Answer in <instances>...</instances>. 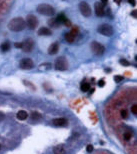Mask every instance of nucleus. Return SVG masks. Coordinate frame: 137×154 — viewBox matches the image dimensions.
<instances>
[{
    "mask_svg": "<svg viewBox=\"0 0 137 154\" xmlns=\"http://www.w3.org/2000/svg\"><path fill=\"white\" fill-rule=\"evenodd\" d=\"M25 25H26V22L24 21V19L22 17H14L8 22L7 27L11 31L19 32V31H22L25 28Z\"/></svg>",
    "mask_w": 137,
    "mask_h": 154,
    "instance_id": "obj_1",
    "label": "nucleus"
},
{
    "mask_svg": "<svg viewBox=\"0 0 137 154\" xmlns=\"http://www.w3.org/2000/svg\"><path fill=\"white\" fill-rule=\"evenodd\" d=\"M37 12L45 16H53L55 14V10L49 4H40L37 6Z\"/></svg>",
    "mask_w": 137,
    "mask_h": 154,
    "instance_id": "obj_2",
    "label": "nucleus"
},
{
    "mask_svg": "<svg viewBox=\"0 0 137 154\" xmlns=\"http://www.w3.org/2000/svg\"><path fill=\"white\" fill-rule=\"evenodd\" d=\"M91 50L94 54L97 55V56H101V55H103L105 52V47L102 45V44H100L99 42L93 41L91 43Z\"/></svg>",
    "mask_w": 137,
    "mask_h": 154,
    "instance_id": "obj_3",
    "label": "nucleus"
},
{
    "mask_svg": "<svg viewBox=\"0 0 137 154\" xmlns=\"http://www.w3.org/2000/svg\"><path fill=\"white\" fill-rule=\"evenodd\" d=\"M97 31L100 33V34L104 35V36H112L113 33H114V30L112 28L111 25L109 24H102L98 27Z\"/></svg>",
    "mask_w": 137,
    "mask_h": 154,
    "instance_id": "obj_4",
    "label": "nucleus"
},
{
    "mask_svg": "<svg viewBox=\"0 0 137 154\" xmlns=\"http://www.w3.org/2000/svg\"><path fill=\"white\" fill-rule=\"evenodd\" d=\"M68 68V62L65 57H58L55 61V69L59 71H64Z\"/></svg>",
    "mask_w": 137,
    "mask_h": 154,
    "instance_id": "obj_5",
    "label": "nucleus"
},
{
    "mask_svg": "<svg viewBox=\"0 0 137 154\" xmlns=\"http://www.w3.org/2000/svg\"><path fill=\"white\" fill-rule=\"evenodd\" d=\"M79 10L84 17H89L91 15V8L89 4L85 1H81L79 3Z\"/></svg>",
    "mask_w": 137,
    "mask_h": 154,
    "instance_id": "obj_6",
    "label": "nucleus"
},
{
    "mask_svg": "<svg viewBox=\"0 0 137 154\" xmlns=\"http://www.w3.org/2000/svg\"><path fill=\"white\" fill-rule=\"evenodd\" d=\"M34 47V41L32 39H26L24 40L22 43H21V49H22L24 52H30Z\"/></svg>",
    "mask_w": 137,
    "mask_h": 154,
    "instance_id": "obj_7",
    "label": "nucleus"
},
{
    "mask_svg": "<svg viewBox=\"0 0 137 154\" xmlns=\"http://www.w3.org/2000/svg\"><path fill=\"white\" fill-rule=\"evenodd\" d=\"M33 66H34V63L30 58H24V59H22L20 61V67L22 69L28 70V69L33 68Z\"/></svg>",
    "mask_w": 137,
    "mask_h": 154,
    "instance_id": "obj_8",
    "label": "nucleus"
},
{
    "mask_svg": "<svg viewBox=\"0 0 137 154\" xmlns=\"http://www.w3.org/2000/svg\"><path fill=\"white\" fill-rule=\"evenodd\" d=\"M55 21H56L57 24H64V25H66L67 27H70V26H71L70 21L66 18V16H65L64 14H62V13H60V14L57 16V18L55 19Z\"/></svg>",
    "mask_w": 137,
    "mask_h": 154,
    "instance_id": "obj_9",
    "label": "nucleus"
},
{
    "mask_svg": "<svg viewBox=\"0 0 137 154\" xmlns=\"http://www.w3.org/2000/svg\"><path fill=\"white\" fill-rule=\"evenodd\" d=\"M37 24H38V20L34 15H28L27 16V25L30 29L36 28Z\"/></svg>",
    "mask_w": 137,
    "mask_h": 154,
    "instance_id": "obj_10",
    "label": "nucleus"
},
{
    "mask_svg": "<svg viewBox=\"0 0 137 154\" xmlns=\"http://www.w3.org/2000/svg\"><path fill=\"white\" fill-rule=\"evenodd\" d=\"M94 9H95V14L99 17H102L104 15V7L100 2H96L94 4Z\"/></svg>",
    "mask_w": 137,
    "mask_h": 154,
    "instance_id": "obj_11",
    "label": "nucleus"
},
{
    "mask_svg": "<svg viewBox=\"0 0 137 154\" xmlns=\"http://www.w3.org/2000/svg\"><path fill=\"white\" fill-rule=\"evenodd\" d=\"M58 49H59L58 43H52L51 45L49 46V48H48V53L50 55H55L58 52Z\"/></svg>",
    "mask_w": 137,
    "mask_h": 154,
    "instance_id": "obj_12",
    "label": "nucleus"
},
{
    "mask_svg": "<svg viewBox=\"0 0 137 154\" xmlns=\"http://www.w3.org/2000/svg\"><path fill=\"white\" fill-rule=\"evenodd\" d=\"M53 124L55 125V126H59V127H61V126H64V125H66L67 124V120L65 119V118H55L54 120H53Z\"/></svg>",
    "mask_w": 137,
    "mask_h": 154,
    "instance_id": "obj_13",
    "label": "nucleus"
},
{
    "mask_svg": "<svg viewBox=\"0 0 137 154\" xmlns=\"http://www.w3.org/2000/svg\"><path fill=\"white\" fill-rule=\"evenodd\" d=\"M53 153H54V154H65L64 145H62V144L56 145V146L53 148Z\"/></svg>",
    "mask_w": 137,
    "mask_h": 154,
    "instance_id": "obj_14",
    "label": "nucleus"
},
{
    "mask_svg": "<svg viewBox=\"0 0 137 154\" xmlns=\"http://www.w3.org/2000/svg\"><path fill=\"white\" fill-rule=\"evenodd\" d=\"M38 34L39 35H42V36H47V35H51L52 32L50 29H48L47 27H41L39 30H38Z\"/></svg>",
    "mask_w": 137,
    "mask_h": 154,
    "instance_id": "obj_15",
    "label": "nucleus"
},
{
    "mask_svg": "<svg viewBox=\"0 0 137 154\" xmlns=\"http://www.w3.org/2000/svg\"><path fill=\"white\" fill-rule=\"evenodd\" d=\"M16 117H17V119H18V120L23 121V120H25V119L28 117V114H27V112H26V111H24V110H20V111H18V112H17Z\"/></svg>",
    "mask_w": 137,
    "mask_h": 154,
    "instance_id": "obj_16",
    "label": "nucleus"
},
{
    "mask_svg": "<svg viewBox=\"0 0 137 154\" xmlns=\"http://www.w3.org/2000/svg\"><path fill=\"white\" fill-rule=\"evenodd\" d=\"M132 136H133V133L131 131H125L123 133V135H122V138H123L124 141H130Z\"/></svg>",
    "mask_w": 137,
    "mask_h": 154,
    "instance_id": "obj_17",
    "label": "nucleus"
},
{
    "mask_svg": "<svg viewBox=\"0 0 137 154\" xmlns=\"http://www.w3.org/2000/svg\"><path fill=\"white\" fill-rule=\"evenodd\" d=\"M51 68V64L50 63H43L39 65V70L40 71H46V70H49Z\"/></svg>",
    "mask_w": 137,
    "mask_h": 154,
    "instance_id": "obj_18",
    "label": "nucleus"
},
{
    "mask_svg": "<svg viewBox=\"0 0 137 154\" xmlns=\"http://www.w3.org/2000/svg\"><path fill=\"white\" fill-rule=\"evenodd\" d=\"M120 117L122 119H126L128 117V111H127V109H126V108L120 109Z\"/></svg>",
    "mask_w": 137,
    "mask_h": 154,
    "instance_id": "obj_19",
    "label": "nucleus"
},
{
    "mask_svg": "<svg viewBox=\"0 0 137 154\" xmlns=\"http://www.w3.org/2000/svg\"><path fill=\"white\" fill-rule=\"evenodd\" d=\"M74 39H75V37L73 36L70 32H69V33H66V34H65V40H66L68 43H72L73 41H74Z\"/></svg>",
    "mask_w": 137,
    "mask_h": 154,
    "instance_id": "obj_20",
    "label": "nucleus"
},
{
    "mask_svg": "<svg viewBox=\"0 0 137 154\" xmlns=\"http://www.w3.org/2000/svg\"><path fill=\"white\" fill-rule=\"evenodd\" d=\"M89 89H90V84H89V83L83 82V83L81 84V90H82L83 92H87Z\"/></svg>",
    "mask_w": 137,
    "mask_h": 154,
    "instance_id": "obj_21",
    "label": "nucleus"
},
{
    "mask_svg": "<svg viewBox=\"0 0 137 154\" xmlns=\"http://www.w3.org/2000/svg\"><path fill=\"white\" fill-rule=\"evenodd\" d=\"M10 49V44H9V42H4L2 45H1V50L2 51H8Z\"/></svg>",
    "mask_w": 137,
    "mask_h": 154,
    "instance_id": "obj_22",
    "label": "nucleus"
},
{
    "mask_svg": "<svg viewBox=\"0 0 137 154\" xmlns=\"http://www.w3.org/2000/svg\"><path fill=\"white\" fill-rule=\"evenodd\" d=\"M119 63H120L121 65H123V66H129V65H130L129 61H127L126 59H124V58L120 59V60H119Z\"/></svg>",
    "mask_w": 137,
    "mask_h": 154,
    "instance_id": "obj_23",
    "label": "nucleus"
},
{
    "mask_svg": "<svg viewBox=\"0 0 137 154\" xmlns=\"http://www.w3.org/2000/svg\"><path fill=\"white\" fill-rule=\"evenodd\" d=\"M131 112H132V114H133L134 116L137 114V105H136L135 103H133L132 106H131Z\"/></svg>",
    "mask_w": 137,
    "mask_h": 154,
    "instance_id": "obj_24",
    "label": "nucleus"
},
{
    "mask_svg": "<svg viewBox=\"0 0 137 154\" xmlns=\"http://www.w3.org/2000/svg\"><path fill=\"white\" fill-rule=\"evenodd\" d=\"M40 117H41V115L39 113H37V112H33L32 114H31V118H32L33 120H38Z\"/></svg>",
    "mask_w": 137,
    "mask_h": 154,
    "instance_id": "obj_25",
    "label": "nucleus"
},
{
    "mask_svg": "<svg viewBox=\"0 0 137 154\" xmlns=\"http://www.w3.org/2000/svg\"><path fill=\"white\" fill-rule=\"evenodd\" d=\"M123 80V77L122 76H120V75H116V76H114V81L115 82H120V81H122Z\"/></svg>",
    "mask_w": 137,
    "mask_h": 154,
    "instance_id": "obj_26",
    "label": "nucleus"
},
{
    "mask_svg": "<svg viewBox=\"0 0 137 154\" xmlns=\"http://www.w3.org/2000/svg\"><path fill=\"white\" fill-rule=\"evenodd\" d=\"M86 150H87V152H89V153H91V152L93 151V146H92L91 144H89V145H87V147H86Z\"/></svg>",
    "mask_w": 137,
    "mask_h": 154,
    "instance_id": "obj_27",
    "label": "nucleus"
},
{
    "mask_svg": "<svg viewBox=\"0 0 137 154\" xmlns=\"http://www.w3.org/2000/svg\"><path fill=\"white\" fill-rule=\"evenodd\" d=\"M77 32H78V30H77V28H74V29H73V30H72V31L70 32V33H71V34H72L73 36H74V37H75V36L77 35Z\"/></svg>",
    "mask_w": 137,
    "mask_h": 154,
    "instance_id": "obj_28",
    "label": "nucleus"
},
{
    "mask_svg": "<svg viewBox=\"0 0 137 154\" xmlns=\"http://www.w3.org/2000/svg\"><path fill=\"white\" fill-rule=\"evenodd\" d=\"M104 85H105V81H104L103 79L99 80V82H98V86H99V87H103Z\"/></svg>",
    "mask_w": 137,
    "mask_h": 154,
    "instance_id": "obj_29",
    "label": "nucleus"
},
{
    "mask_svg": "<svg viewBox=\"0 0 137 154\" xmlns=\"http://www.w3.org/2000/svg\"><path fill=\"white\" fill-rule=\"evenodd\" d=\"M131 15H132L133 17H135V18H136V16H137V12H136V10H133V11H132Z\"/></svg>",
    "mask_w": 137,
    "mask_h": 154,
    "instance_id": "obj_30",
    "label": "nucleus"
},
{
    "mask_svg": "<svg viewBox=\"0 0 137 154\" xmlns=\"http://www.w3.org/2000/svg\"><path fill=\"white\" fill-rule=\"evenodd\" d=\"M128 1L132 6H135V0H128Z\"/></svg>",
    "mask_w": 137,
    "mask_h": 154,
    "instance_id": "obj_31",
    "label": "nucleus"
},
{
    "mask_svg": "<svg viewBox=\"0 0 137 154\" xmlns=\"http://www.w3.org/2000/svg\"><path fill=\"white\" fill-rule=\"evenodd\" d=\"M107 2H108V0H101V4H102V5H103V4H104V5H106Z\"/></svg>",
    "mask_w": 137,
    "mask_h": 154,
    "instance_id": "obj_32",
    "label": "nucleus"
},
{
    "mask_svg": "<svg viewBox=\"0 0 137 154\" xmlns=\"http://www.w3.org/2000/svg\"><path fill=\"white\" fill-rule=\"evenodd\" d=\"M15 47H17V48H21V43H15Z\"/></svg>",
    "mask_w": 137,
    "mask_h": 154,
    "instance_id": "obj_33",
    "label": "nucleus"
},
{
    "mask_svg": "<svg viewBox=\"0 0 137 154\" xmlns=\"http://www.w3.org/2000/svg\"><path fill=\"white\" fill-rule=\"evenodd\" d=\"M114 2L116 3V4H118V5H119V4L121 3V0H114Z\"/></svg>",
    "mask_w": 137,
    "mask_h": 154,
    "instance_id": "obj_34",
    "label": "nucleus"
},
{
    "mask_svg": "<svg viewBox=\"0 0 137 154\" xmlns=\"http://www.w3.org/2000/svg\"><path fill=\"white\" fill-rule=\"evenodd\" d=\"M0 148H1V145H0Z\"/></svg>",
    "mask_w": 137,
    "mask_h": 154,
    "instance_id": "obj_35",
    "label": "nucleus"
}]
</instances>
